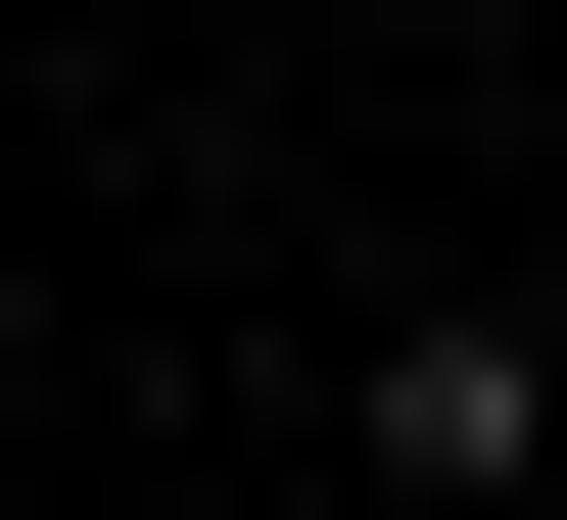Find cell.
Wrapping results in <instances>:
<instances>
[{
    "label": "cell",
    "mask_w": 567,
    "mask_h": 520,
    "mask_svg": "<svg viewBox=\"0 0 567 520\" xmlns=\"http://www.w3.org/2000/svg\"><path fill=\"white\" fill-rule=\"evenodd\" d=\"M331 520H379V473H331Z\"/></svg>",
    "instance_id": "7a4b0ae2"
},
{
    "label": "cell",
    "mask_w": 567,
    "mask_h": 520,
    "mask_svg": "<svg viewBox=\"0 0 567 520\" xmlns=\"http://www.w3.org/2000/svg\"><path fill=\"white\" fill-rule=\"evenodd\" d=\"M379 520H567V332H520V284L379 332Z\"/></svg>",
    "instance_id": "6da1fadb"
}]
</instances>
